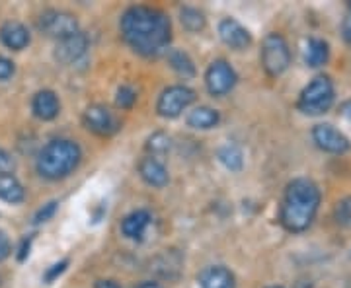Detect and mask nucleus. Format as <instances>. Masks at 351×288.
Listing matches in <instances>:
<instances>
[{"instance_id": "f257e3e1", "label": "nucleus", "mask_w": 351, "mask_h": 288, "mask_svg": "<svg viewBox=\"0 0 351 288\" xmlns=\"http://www.w3.org/2000/svg\"><path fill=\"white\" fill-rule=\"evenodd\" d=\"M121 36L135 53L143 57H156L172 39V24L162 10L151 6H131L121 18Z\"/></svg>"}, {"instance_id": "f03ea898", "label": "nucleus", "mask_w": 351, "mask_h": 288, "mask_svg": "<svg viewBox=\"0 0 351 288\" xmlns=\"http://www.w3.org/2000/svg\"><path fill=\"white\" fill-rule=\"evenodd\" d=\"M320 189L313 179L297 177L285 189L279 220L287 232L299 234L313 224L320 209Z\"/></svg>"}, {"instance_id": "7ed1b4c3", "label": "nucleus", "mask_w": 351, "mask_h": 288, "mask_svg": "<svg viewBox=\"0 0 351 288\" xmlns=\"http://www.w3.org/2000/svg\"><path fill=\"white\" fill-rule=\"evenodd\" d=\"M82 158V150L75 140L69 138H57L47 142L38 156V174L45 179L57 181L63 177L71 176L78 168Z\"/></svg>"}, {"instance_id": "20e7f679", "label": "nucleus", "mask_w": 351, "mask_h": 288, "mask_svg": "<svg viewBox=\"0 0 351 288\" xmlns=\"http://www.w3.org/2000/svg\"><path fill=\"white\" fill-rule=\"evenodd\" d=\"M334 100H336L334 82L330 80V76L320 75L313 78L302 88L299 101H297V107L304 115L316 117V115H322V113L330 112V107L334 105Z\"/></svg>"}, {"instance_id": "39448f33", "label": "nucleus", "mask_w": 351, "mask_h": 288, "mask_svg": "<svg viewBox=\"0 0 351 288\" xmlns=\"http://www.w3.org/2000/svg\"><path fill=\"white\" fill-rule=\"evenodd\" d=\"M263 70L269 76H281L291 64V49L283 36L279 34H269L263 39L262 53H260Z\"/></svg>"}, {"instance_id": "423d86ee", "label": "nucleus", "mask_w": 351, "mask_h": 288, "mask_svg": "<svg viewBox=\"0 0 351 288\" xmlns=\"http://www.w3.org/2000/svg\"><path fill=\"white\" fill-rule=\"evenodd\" d=\"M195 101V92L184 84H176L166 88L158 98L156 103V112L164 119H176L180 117L184 109H188L189 105Z\"/></svg>"}, {"instance_id": "0eeeda50", "label": "nucleus", "mask_w": 351, "mask_h": 288, "mask_svg": "<svg viewBox=\"0 0 351 288\" xmlns=\"http://www.w3.org/2000/svg\"><path fill=\"white\" fill-rule=\"evenodd\" d=\"M39 29L49 36L55 38L57 41H61L64 38H71L75 36L78 29V20L71 12H64V10H45V12L39 16Z\"/></svg>"}, {"instance_id": "6e6552de", "label": "nucleus", "mask_w": 351, "mask_h": 288, "mask_svg": "<svg viewBox=\"0 0 351 288\" xmlns=\"http://www.w3.org/2000/svg\"><path fill=\"white\" fill-rule=\"evenodd\" d=\"M239 76L234 73V68L230 64L219 59L209 64L207 73H205V86L209 90L211 96H225L230 90L234 88Z\"/></svg>"}, {"instance_id": "1a4fd4ad", "label": "nucleus", "mask_w": 351, "mask_h": 288, "mask_svg": "<svg viewBox=\"0 0 351 288\" xmlns=\"http://www.w3.org/2000/svg\"><path fill=\"white\" fill-rule=\"evenodd\" d=\"M313 140L320 150L328 152V154H346L351 146L350 138L330 123L314 125Z\"/></svg>"}, {"instance_id": "9d476101", "label": "nucleus", "mask_w": 351, "mask_h": 288, "mask_svg": "<svg viewBox=\"0 0 351 288\" xmlns=\"http://www.w3.org/2000/svg\"><path fill=\"white\" fill-rule=\"evenodd\" d=\"M88 45H90V41H88L86 34L76 31L75 36L57 41L55 59H57V63L61 64H76L86 57Z\"/></svg>"}, {"instance_id": "9b49d317", "label": "nucleus", "mask_w": 351, "mask_h": 288, "mask_svg": "<svg viewBox=\"0 0 351 288\" xmlns=\"http://www.w3.org/2000/svg\"><path fill=\"white\" fill-rule=\"evenodd\" d=\"M219 36L223 39V43L228 45L230 49L244 51L252 45L250 31L240 24L234 18H225L219 24Z\"/></svg>"}, {"instance_id": "f8f14e48", "label": "nucleus", "mask_w": 351, "mask_h": 288, "mask_svg": "<svg viewBox=\"0 0 351 288\" xmlns=\"http://www.w3.org/2000/svg\"><path fill=\"white\" fill-rule=\"evenodd\" d=\"M84 125L96 135H112L117 131V121L106 105H90L84 112Z\"/></svg>"}, {"instance_id": "ddd939ff", "label": "nucleus", "mask_w": 351, "mask_h": 288, "mask_svg": "<svg viewBox=\"0 0 351 288\" xmlns=\"http://www.w3.org/2000/svg\"><path fill=\"white\" fill-rule=\"evenodd\" d=\"M32 112L41 121H53L61 112V103H59L57 94L51 92V90L38 92L34 96V100H32Z\"/></svg>"}, {"instance_id": "4468645a", "label": "nucleus", "mask_w": 351, "mask_h": 288, "mask_svg": "<svg viewBox=\"0 0 351 288\" xmlns=\"http://www.w3.org/2000/svg\"><path fill=\"white\" fill-rule=\"evenodd\" d=\"M0 41L4 47L12 51H22L29 45V31L24 24L20 22H6L0 27Z\"/></svg>"}, {"instance_id": "2eb2a0df", "label": "nucleus", "mask_w": 351, "mask_h": 288, "mask_svg": "<svg viewBox=\"0 0 351 288\" xmlns=\"http://www.w3.org/2000/svg\"><path fill=\"white\" fill-rule=\"evenodd\" d=\"M201 288H237L234 275L223 267V265H211L205 267L199 273Z\"/></svg>"}, {"instance_id": "dca6fc26", "label": "nucleus", "mask_w": 351, "mask_h": 288, "mask_svg": "<svg viewBox=\"0 0 351 288\" xmlns=\"http://www.w3.org/2000/svg\"><path fill=\"white\" fill-rule=\"evenodd\" d=\"M138 174L141 177L145 179V183H149L152 187H164V185H168V181H170V177H168V170L164 168V163L160 160H156V158H143L141 162H138Z\"/></svg>"}, {"instance_id": "f3484780", "label": "nucleus", "mask_w": 351, "mask_h": 288, "mask_svg": "<svg viewBox=\"0 0 351 288\" xmlns=\"http://www.w3.org/2000/svg\"><path fill=\"white\" fill-rule=\"evenodd\" d=\"M151 224V214L147 211H133L131 214H127L121 222V232L125 238L131 239H141L145 230Z\"/></svg>"}, {"instance_id": "a211bd4d", "label": "nucleus", "mask_w": 351, "mask_h": 288, "mask_svg": "<svg viewBox=\"0 0 351 288\" xmlns=\"http://www.w3.org/2000/svg\"><path fill=\"white\" fill-rule=\"evenodd\" d=\"M25 199L24 185L12 174H0V200L8 205H20Z\"/></svg>"}, {"instance_id": "6ab92c4d", "label": "nucleus", "mask_w": 351, "mask_h": 288, "mask_svg": "<svg viewBox=\"0 0 351 288\" xmlns=\"http://www.w3.org/2000/svg\"><path fill=\"white\" fill-rule=\"evenodd\" d=\"M219 121H221L219 112L213 107H207V105H199L193 112H189L188 115V125L191 129H197V131H209V129L219 125Z\"/></svg>"}, {"instance_id": "aec40b11", "label": "nucleus", "mask_w": 351, "mask_h": 288, "mask_svg": "<svg viewBox=\"0 0 351 288\" xmlns=\"http://www.w3.org/2000/svg\"><path fill=\"white\" fill-rule=\"evenodd\" d=\"M330 59V45L324 39L311 38L306 41V49H304V63L313 68L324 66Z\"/></svg>"}, {"instance_id": "412c9836", "label": "nucleus", "mask_w": 351, "mask_h": 288, "mask_svg": "<svg viewBox=\"0 0 351 288\" xmlns=\"http://www.w3.org/2000/svg\"><path fill=\"white\" fill-rule=\"evenodd\" d=\"M168 64L174 68L178 75L184 76V78H191V76L195 75L193 61L189 59V55L188 53H184V51H178V49L168 51Z\"/></svg>"}, {"instance_id": "4be33fe9", "label": "nucleus", "mask_w": 351, "mask_h": 288, "mask_svg": "<svg viewBox=\"0 0 351 288\" xmlns=\"http://www.w3.org/2000/svg\"><path fill=\"white\" fill-rule=\"evenodd\" d=\"M219 160L230 172H240L244 166V156L237 144H225L223 148H219Z\"/></svg>"}, {"instance_id": "5701e85b", "label": "nucleus", "mask_w": 351, "mask_h": 288, "mask_svg": "<svg viewBox=\"0 0 351 288\" xmlns=\"http://www.w3.org/2000/svg\"><path fill=\"white\" fill-rule=\"evenodd\" d=\"M180 20H182V25L188 29V31H201L205 27V16L203 12H199L197 8H191V6H186L182 8L180 12Z\"/></svg>"}, {"instance_id": "b1692460", "label": "nucleus", "mask_w": 351, "mask_h": 288, "mask_svg": "<svg viewBox=\"0 0 351 288\" xmlns=\"http://www.w3.org/2000/svg\"><path fill=\"white\" fill-rule=\"evenodd\" d=\"M170 146H172V142H170V137L162 133V131H158V133H154L149 137L147 140V150L151 152L152 158L154 156H162V154H168L170 152Z\"/></svg>"}, {"instance_id": "393cba45", "label": "nucleus", "mask_w": 351, "mask_h": 288, "mask_svg": "<svg viewBox=\"0 0 351 288\" xmlns=\"http://www.w3.org/2000/svg\"><path fill=\"white\" fill-rule=\"evenodd\" d=\"M334 218H336V222L339 226H343V228H350L351 230V197H346V199H341L336 205V209H334Z\"/></svg>"}, {"instance_id": "a878e982", "label": "nucleus", "mask_w": 351, "mask_h": 288, "mask_svg": "<svg viewBox=\"0 0 351 288\" xmlns=\"http://www.w3.org/2000/svg\"><path fill=\"white\" fill-rule=\"evenodd\" d=\"M137 101V92L131 88V86H121L117 90V98H115V103L117 107L121 109H131Z\"/></svg>"}, {"instance_id": "bb28decb", "label": "nucleus", "mask_w": 351, "mask_h": 288, "mask_svg": "<svg viewBox=\"0 0 351 288\" xmlns=\"http://www.w3.org/2000/svg\"><path fill=\"white\" fill-rule=\"evenodd\" d=\"M66 267H69V259H63V261H59V263L51 265L49 269L45 271V275H43V280H45V283H53L57 276L63 275L64 271H66Z\"/></svg>"}, {"instance_id": "cd10ccee", "label": "nucleus", "mask_w": 351, "mask_h": 288, "mask_svg": "<svg viewBox=\"0 0 351 288\" xmlns=\"http://www.w3.org/2000/svg\"><path fill=\"white\" fill-rule=\"evenodd\" d=\"M57 205H59L57 200H51V202H47L43 209H39L38 214H36V222H38V224L39 222H47L51 216L55 214V211H57Z\"/></svg>"}, {"instance_id": "c85d7f7f", "label": "nucleus", "mask_w": 351, "mask_h": 288, "mask_svg": "<svg viewBox=\"0 0 351 288\" xmlns=\"http://www.w3.org/2000/svg\"><path fill=\"white\" fill-rule=\"evenodd\" d=\"M14 76V63L10 59H6V57H2L0 55V82H4V80H8V78H12Z\"/></svg>"}, {"instance_id": "c756f323", "label": "nucleus", "mask_w": 351, "mask_h": 288, "mask_svg": "<svg viewBox=\"0 0 351 288\" xmlns=\"http://www.w3.org/2000/svg\"><path fill=\"white\" fill-rule=\"evenodd\" d=\"M14 170L12 156L4 148H0V174H10Z\"/></svg>"}, {"instance_id": "7c9ffc66", "label": "nucleus", "mask_w": 351, "mask_h": 288, "mask_svg": "<svg viewBox=\"0 0 351 288\" xmlns=\"http://www.w3.org/2000/svg\"><path fill=\"white\" fill-rule=\"evenodd\" d=\"M12 253V246H10V239L8 236L0 230V261L8 259V255Z\"/></svg>"}, {"instance_id": "2f4dec72", "label": "nucleus", "mask_w": 351, "mask_h": 288, "mask_svg": "<svg viewBox=\"0 0 351 288\" xmlns=\"http://www.w3.org/2000/svg\"><path fill=\"white\" fill-rule=\"evenodd\" d=\"M341 34H343V39L351 45V16L343 20V24H341Z\"/></svg>"}, {"instance_id": "473e14b6", "label": "nucleus", "mask_w": 351, "mask_h": 288, "mask_svg": "<svg viewBox=\"0 0 351 288\" xmlns=\"http://www.w3.org/2000/svg\"><path fill=\"white\" fill-rule=\"evenodd\" d=\"M94 288H121L115 280H110V278H100L96 280V287Z\"/></svg>"}, {"instance_id": "72a5a7b5", "label": "nucleus", "mask_w": 351, "mask_h": 288, "mask_svg": "<svg viewBox=\"0 0 351 288\" xmlns=\"http://www.w3.org/2000/svg\"><path fill=\"white\" fill-rule=\"evenodd\" d=\"M341 115H343L348 121H351V100L346 101V103L341 105Z\"/></svg>"}, {"instance_id": "f704fd0d", "label": "nucleus", "mask_w": 351, "mask_h": 288, "mask_svg": "<svg viewBox=\"0 0 351 288\" xmlns=\"http://www.w3.org/2000/svg\"><path fill=\"white\" fill-rule=\"evenodd\" d=\"M137 288H162L158 283H152V280H147V283H141Z\"/></svg>"}, {"instance_id": "c9c22d12", "label": "nucleus", "mask_w": 351, "mask_h": 288, "mask_svg": "<svg viewBox=\"0 0 351 288\" xmlns=\"http://www.w3.org/2000/svg\"><path fill=\"white\" fill-rule=\"evenodd\" d=\"M267 288H283V287H267Z\"/></svg>"}, {"instance_id": "e433bc0d", "label": "nucleus", "mask_w": 351, "mask_h": 288, "mask_svg": "<svg viewBox=\"0 0 351 288\" xmlns=\"http://www.w3.org/2000/svg\"><path fill=\"white\" fill-rule=\"evenodd\" d=\"M348 6H350V10H351V2H348Z\"/></svg>"}]
</instances>
